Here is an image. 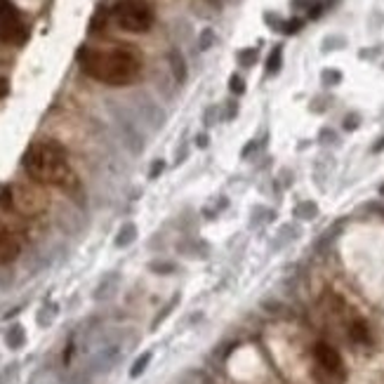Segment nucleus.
<instances>
[{"instance_id": "7ed1b4c3", "label": "nucleus", "mask_w": 384, "mask_h": 384, "mask_svg": "<svg viewBox=\"0 0 384 384\" xmlns=\"http://www.w3.org/2000/svg\"><path fill=\"white\" fill-rule=\"evenodd\" d=\"M109 14L111 21L128 33H147L156 21L153 7L147 0H118Z\"/></svg>"}, {"instance_id": "6e6552de", "label": "nucleus", "mask_w": 384, "mask_h": 384, "mask_svg": "<svg viewBox=\"0 0 384 384\" xmlns=\"http://www.w3.org/2000/svg\"><path fill=\"white\" fill-rule=\"evenodd\" d=\"M24 340H26V335H24V330H21V325H14V328L7 332V344L12 349H19L24 344Z\"/></svg>"}, {"instance_id": "f8f14e48", "label": "nucleus", "mask_w": 384, "mask_h": 384, "mask_svg": "<svg viewBox=\"0 0 384 384\" xmlns=\"http://www.w3.org/2000/svg\"><path fill=\"white\" fill-rule=\"evenodd\" d=\"M231 90H233V92H243V90H245L243 80L238 78V76H233V78H231Z\"/></svg>"}, {"instance_id": "20e7f679", "label": "nucleus", "mask_w": 384, "mask_h": 384, "mask_svg": "<svg viewBox=\"0 0 384 384\" xmlns=\"http://www.w3.org/2000/svg\"><path fill=\"white\" fill-rule=\"evenodd\" d=\"M0 207L10 210V212H19L26 217L40 214L47 207V198L43 194H38L36 189H26V186H17V184H0Z\"/></svg>"}, {"instance_id": "f03ea898", "label": "nucleus", "mask_w": 384, "mask_h": 384, "mask_svg": "<svg viewBox=\"0 0 384 384\" xmlns=\"http://www.w3.org/2000/svg\"><path fill=\"white\" fill-rule=\"evenodd\" d=\"M26 175L38 184H47V186H59V189H74L76 175L68 163L66 149L55 139H38L26 149L24 158H21Z\"/></svg>"}, {"instance_id": "423d86ee", "label": "nucleus", "mask_w": 384, "mask_h": 384, "mask_svg": "<svg viewBox=\"0 0 384 384\" xmlns=\"http://www.w3.org/2000/svg\"><path fill=\"white\" fill-rule=\"evenodd\" d=\"M314 356H316L318 372L323 377H330V384H342V379H344V363H342L340 351L335 347L325 344V342H321L314 349Z\"/></svg>"}, {"instance_id": "1a4fd4ad", "label": "nucleus", "mask_w": 384, "mask_h": 384, "mask_svg": "<svg viewBox=\"0 0 384 384\" xmlns=\"http://www.w3.org/2000/svg\"><path fill=\"white\" fill-rule=\"evenodd\" d=\"M134 233H137V231H134V226H132V224H128L121 233H118L116 245H130V243H132V238H134Z\"/></svg>"}, {"instance_id": "9b49d317", "label": "nucleus", "mask_w": 384, "mask_h": 384, "mask_svg": "<svg viewBox=\"0 0 384 384\" xmlns=\"http://www.w3.org/2000/svg\"><path fill=\"white\" fill-rule=\"evenodd\" d=\"M278 66H281V47H276L274 52H271V57H269V74H274V71H278Z\"/></svg>"}, {"instance_id": "f257e3e1", "label": "nucleus", "mask_w": 384, "mask_h": 384, "mask_svg": "<svg viewBox=\"0 0 384 384\" xmlns=\"http://www.w3.org/2000/svg\"><path fill=\"white\" fill-rule=\"evenodd\" d=\"M78 64L90 78L113 87L132 85L144 68L141 55L130 45H109V47L83 45L78 50Z\"/></svg>"}, {"instance_id": "ddd939ff", "label": "nucleus", "mask_w": 384, "mask_h": 384, "mask_svg": "<svg viewBox=\"0 0 384 384\" xmlns=\"http://www.w3.org/2000/svg\"><path fill=\"white\" fill-rule=\"evenodd\" d=\"M5 94H7V80L0 78V97H5Z\"/></svg>"}, {"instance_id": "0eeeda50", "label": "nucleus", "mask_w": 384, "mask_h": 384, "mask_svg": "<svg viewBox=\"0 0 384 384\" xmlns=\"http://www.w3.org/2000/svg\"><path fill=\"white\" fill-rule=\"evenodd\" d=\"M21 248H24V233L19 231V226L14 222L5 220L0 214V267L14 262Z\"/></svg>"}, {"instance_id": "2eb2a0df", "label": "nucleus", "mask_w": 384, "mask_h": 384, "mask_svg": "<svg viewBox=\"0 0 384 384\" xmlns=\"http://www.w3.org/2000/svg\"><path fill=\"white\" fill-rule=\"evenodd\" d=\"M382 149H384V139H382V141H379L377 147H375V151H382Z\"/></svg>"}, {"instance_id": "9d476101", "label": "nucleus", "mask_w": 384, "mask_h": 384, "mask_svg": "<svg viewBox=\"0 0 384 384\" xmlns=\"http://www.w3.org/2000/svg\"><path fill=\"white\" fill-rule=\"evenodd\" d=\"M149 361H151V354L139 356V358H137V363L132 366V370H130V375H132V377H139L141 372H144V368L149 366Z\"/></svg>"}, {"instance_id": "39448f33", "label": "nucleus", "mask_w": 384, "mask_h": 384, "mask_svg": "<svg viewBox=\"0 0 384 384\" xmlns=\"http://www.w3.org/2000/svg\"><path fill=\"white\" fill-rule=\"evenodd\" d=\"M26 40V26L17 7L10 0H0V43L21 45Z\"/></svg>"}, {"instance_id": "4468645a", "label": "nucleus", "mask_w": 384, "mask_h": 384, "mask_svg": "<svg viewBox=\"0 0 384 384\" xmlns=\"http://www.w3.org/2000/svg\"><path fill=\"white\" fill-rule=\"evenodd\" d=\"M160 170H163V163H160V160H156V165H153V170H151V177H156Z\"/></svg>"}]
</instances>
